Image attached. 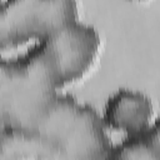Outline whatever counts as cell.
Returning <instances> with one entry per match:
<instances>
[{
	"instance_id": "cell-7",
	"label": "cell",
	"mask_w": 160,
	"mask_h": 160,
	"mask_svg": "<svg viewBox=\"0 0 160 160\" xmlns=\"http://www.w3.org/2000/svg\"><path fill=\"white\" fill-rule=\"evenodd\" d=\"M106 160H160V141L158 125L130 134L119 144L112 145Z\"/></svg>"
},
{
	"instance_id": "cell-1",
	"label": "cell",
	"mask_w": 160,
	"mask_h": 160,
	"mask_svg": "<svg viewBox=\"0 0 160 160\" xmlns=\"http://www.w3.org/2000/svg\"><path fill=\"white\" fill-rule=\"evenodd\" d=\"M34 131L70 160H106L112 146L99 112L68 94L50 99Z\"/></svg>"
},
{
	"instance_id": "cell-6",
	"label": "cell",
	"mask_w": 160,
	"mask_h": 160,
	"mask_svg": "<svg viewBox=\"0 0 160 160\" xmlns=\"http://www.w3.org/2000/svg\"><path fill=\"white\" fill-rule=\"evenodd\" d=\"M55 155H58L55 149L35 131L10 129L0 135V160H25Z\"/></svg>"
},
{
	"instance_id": "cell-2",
	"label": "cell",
	"mask_w": 160,
	"mask_h": 160,
	"mask_svg": "<svg viewBox=\"0 0 160 160\" xmlns=\"http://www.w3.org/2000/svg\"><path fill=\"white\" fill-rule=\"evenodd\" d=\"M56 88L26 54L0 58V135L10 129L34 128Z\"/></svg>"
},
{
	"instance_id": "cell-3",
	"label": "cell",
	"mask_w": 160,
	"mask_h": 160,
	"mask_svg": "<svg viewBox=\"0 0 160 160\" xmlns=\"http://www.w3.org/2000/svg\"><path fill=\"white\" fill-rule=\"evenodd\" d=\"M99 44L98 31L75 19L39 39L25 54L59 89L82 76L94 61Z\"/></svg>"
},
{
	"instance_id": "cell-4",
	"label": "cell",
	"mask_w": 160,
	"mask_h": 160,
	"mask_svg": "<svg viewBox=\"0 0 160 160\" xmlns=\"http://www.w3.org/2000/svg\"><path fill=\"white\" fill-rule=\"evenodd\" d=\"M78 19L74 0L0 1V50L30 39H41Z\"/></svg>"
},
{
	"instance_id": "cell-5",
	"label": "cell",
	"mask_w": 160,
	"mask_h": 160,
	"mask_svg": "<svg viewBox=\"0 0 160 160\" xmlns=\"http://www.w3.org/2000/svg\"><path fill=\"white\" fill-rule=\"evenodd\" d=\"M101 118L105 126L125 131L128 135L141 132L151 125L152 104L140 91L119 89L109 96Z\"/></svg>"
}]
</instances>
